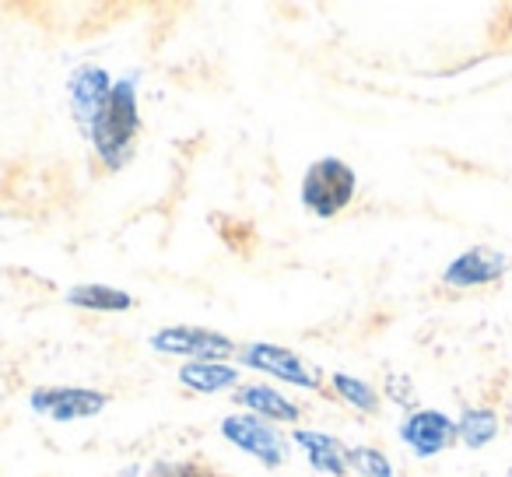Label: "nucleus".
<instances>
[{
	"label": "nucleus",
	"mask_w": 512,
	"mask_h": 477,
	"mask_svg": "<svg viewBox=\"0 0 512 477\" xmlns=\"http://www.w3.org/2000/svg\"><path fill=\"white\" fill-rule=\"evenodd\" d=\"M232 397H235V404L246 407L249 414L274 421V425H295V421L302 418V407L267 383H242L239 390H232Z\"/></svg>",
	"instance_id": "nucleus-10"
},
{
	"label": "nucleus",
	"mask_w": 512,
	"mask_h": 477,
	"mask_svg": "<svg viewBox=\"0 0 512 477\" xmlns=\"http://www.w3.org/2000/svg\"><path fill=\"white\" fill-rule=\"evenodd\" d=\"M148 344L158 355L190 358V362H228V355H235L232 337L211 327H186V323L158 330V334L148 337Z\"/></svg>",
	"instance_id": "nucleus-5"
},
{
	"label": "nucleus",
	"mask_w": 512,
	"mask_h": 477,
	"mask_svg": "<svg viewBox=\"0 0 512 477\" xmlns=\"http://www.w3.org/2000/svg\"><path fill=\"white\" fill-rule=\"evenodd\" d=\"M155 477H218L204 463H158Z\"/></svg>",
	"instance_id": "nucleus-17"
},
{
	"label": "nucleus",
	"mask_w": 512,
	"mask_h": 477,
	"mask_svg": "<svg viewBox=\"0 0 512 477\" xmlns=\"http://www.w3.org/2000/svg\"><path fill=\"white\" fill-rule=\"evenodd\" d=\"M137 85L141 78L127 74V78L113 81L106 106H102L99 120L92 123V141L95 155L106 162V169H123L134 158L137 134H141V102H137Z\"/></svg>",
	"instance_id": "nucleus-1"
},
{
	"label": "nucleus",
	"mask_w": 512,
	"mask_h": 477,
	"mask_svg": "<svg viewBox=\"0 0 512 477\" xmlns=\"http://www.w3.org/2000/svg\"><path fill=\"white\" fill-rule=\"evenodd\" d=\"M29 407L43 418L67 425V421L99 418L109 407V397L102 390H92V386H36L29 393Z\"/></svg>",
	"instance_id": "nucleus-6"
},
{
	"label": "nucleus",
	"mask_w": 512,
	"mask_h": 477,
	"mask_svg": "<svg viewBox=\"0 0 512 477\" xmlns=\"http://www.w3.org/2000/svg\"><path fill=\"white\" fill-rule=\"evenodd\" d=\"M292 442L306 453L309 467L323 477H344L348 474V449L334 439V435L320 432V428H295Z\"/></svg>",
	"instance_id": "nucleus-11"
},
{
	"label": "nucleus",
	"mask_w": 512,
	"mask_h": 477,
	"mask_svg": "<svg viewBox=\"0 0 512 477\" xmlns=\"http://www.w3.org/2000/svg\"><path fill=\"white\" fill-rule=\"evenodd\" d=\"M67 302L88 313H130L134 309V295L113 285H74L67 292Z\"/></svg>",
	"instance_id": "nucleus-13"
},
{
	"label": "nucleus",
	"mask_w": 512,
	"mask_h": 477,
	"mask_svg": "<svg viewBox=\"0 0 512 477\" xmlns=\"http://www.w3.org/2000/svg\"><path fill=\"white\" fill-rule=\"evenodd\" d=\"M221 435L232 442L239 453L253 456L256 463H264L267 470H278L288 460V439L274 421L256 418L249 411H232L221 418Z\"/></svg>",
	"instance_id": "nucleus-3"
},
{
	"label": "nucleus",
	"mask_w": 512,
	"mask_h": 477,
	"mask_svg": "<svg viewBox=\"0 0 512 477\" xmlns=\"http://www.w3.org/2000/svg\"><path fill=\"white\" fill-rule=\"evenodd\" d=\"M505 271H509L505 253L491 250V246H474V250L449 260V267L442 271V285L460 288V292L463 288H484V285H495Z\"/></svg>",
	"instance_id": "nucleus-9"
},
{
	"label": "nucleus",
	"mask_w": 512,
	"mask_h": 477,
	"mask_svg": "<svg viewBox=\"0 0 512 477\" xmlns=\"http://www.w3.org/2000/svg\"><path fill=\"white\" fill-rule=\"evenodd\" d=\"M348 470H355L358 477H393L390 456L376 446H351L348 449Z\"/></svg>",
	"instance_id": "nucleus-16"
},
{
	"label": "nucleus",
	"mask_w": 512,
	"mask_h": 477,
	"mask_svg": "<svg viewBox=\"0 0 512 477\" xmlns=\"http://www.w3.org/2000/svg\"><path fill=\"white\" fill-rule=\"evenodd\" d=\"M239 362L246 369H256L264 372V376H274L288 386H299V390H320L323 386V376L313 362L299 355V351L285 348V344H271V341H249L242 348Z\"/></svg>",
	"instance_id": "nucleus-4"
},
{
	"label": "nucleus",
	"mask_w": 512,
	"mask_h": 477,
	"mask_svg": "<svg viewBox=\"0 0 512 477\" xmlns=\"http://www.w3.org/2000/svg\"><path fill=\"white\" fill-rule=\"evenodd\" d=\"M176 376H179V386L193 393L239 390V365H232V362H186Z\"/></svg>",
	"instance_id": "nucleus-12"
},
{
	"label": "nucleus",
	"mask_w": 512,
	"mask_h": 477,
	"mask_svg": "<svg viewBox=\"0 0 512 477\" xmlns=\"http://www.w3.org/2000/svg\"><path fill=\"white\" fill-rule=\"evenodd\" d=\"M509 477H512V470H509Z\"/></svg>",
	"instance_id": "nucleus-18"
},
{
	"label": "nucleus",
	"mask_w": 512,
	"mask_h": 477,
	"mask_svg": "<svg viewBox=\"0 0 512 477\" xmlns=\"http://www.w3.org/2000/svg\"><path fill=\"white\" fill-rule=\"evenodd\" d=\"M109 92H113V78L106 67H78L67 81V99H71V116L78 123L81 134H92V123L99 120L102 106H106Z\"/></svg>",
	"instance_id": "nucleus-7"
},
{
	"label": "nucleus",
	"mask_w": 512,
	"mask_h": 477,
	"mask_svg": "<svg viewBox=\"0 0 512 477\" xmlns=\"http://www.w3.org/2000/svg\"><path fill=\"white\" fill-rule=\"evenodd\" d=\"M330 386H334V393L344 400V404H351L355 411H365V414H376L379 411V393L372 383H365V379L358 376H348V372H334L330 376Z\"/></svg>",
	"instance_id": "nucleus-15"
},
{
	"label": "nucleus",
	"mask_w": 512,
	"mask_h": 477,
	"mask_svg": "<svg viewBox=\"0 0 512 477\" xmlns=\"http://www.w3.org/2000/svg\"><path fill=\"white\" fill-rule=\"evenodd\" d=\"M355 190H358V176L348 162L341 158L327 155V158H316L313 165L306 169L302 176V207L316 218H334L341 214L344 207L355 200Z\"/></svg>",
	"instance_id": "nucleus-2"
},
{
	"label": "nucleus",
	"mask_w": 512,
	"mask_h": 477,
	"mask_svg": "<svg viewBox=\"0 0 512 477\" xmlns=\"http://www.w3.org/2000/svg\"><path fill=\"white\" fill-rule=\"evenodd\" d=\"M495 432H498V418L488 407H467V411L460 414V421H456V439L467 449L488 446V442L495 439Z\"/></svg>",
	"instance_id": "nucleus-14"
},
{
	"label": "nucleus",
	"mask_w": 512,
	"mask_h": 477,
	"mask_svg": "<svg viewBox=\"0 0 512 477\" xmlns=\"http://www.w3.org/2000/svg\"><path fill=\"white\" fill-rule=\"evenodd\" d=\"M400 439L414 456L428 460L456 442V421L442 411H411L400 421Z\"/></svg>",
	"instance_id": "nucleus-8"
}]
</instances>
